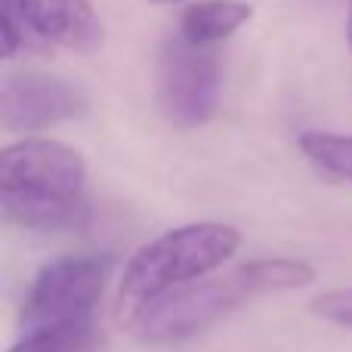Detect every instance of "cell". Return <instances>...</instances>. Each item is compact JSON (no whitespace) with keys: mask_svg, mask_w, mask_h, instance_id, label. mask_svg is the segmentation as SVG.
Instances as JSON below:
<instances>
[{"mask_svg":"<svg viewBox=\"0 0 352 352\" xmlns=\"http://www.w3.org/2000/svg\"><path fill=\"white\" fill-rule=\"evenodd\" d=\"M0 213L31 232L74 229L87 219V158L59 140H19L0 152Z\"/></svg>","mask_w":352,"mask_h":352,"instance_id":"6da1fadb","label":"cell"},{"mask_svg":"<svg viewBox=\"0 0 352 352\" xmlns=\"http://www.w3.org/2000/svg\"><path fill=\"white\" fill-rule=\"evenodd\" d=\"M241 248V232L229 223H186L146 241L124 266L115 297V322L124 331L164 294L204 281Z\"/></svg>","mask_w":352,"mask_h":352,"instance_id":"7a4b0ae2","label":"cell"},{"mask_svg":"<svg viewBox=\"0 0 352 352\" xmlns=\"http://www.w3.org/2000/svg\"><path fill=\"white\" fill-rule=\"evenodd\" d=\"M250 297L254 291L241 275V269L219 275V278L195 281V285L170 291L161 300H155L152 306H146L140 318L130 324V334L142 346H176V343L204 334L210 324H217L219 318H226Z\"/></svg>","mask_w":352,"mask_h":352,"instance_id":"3957f363","label":"cell"},{"mask_svg":"<svg viewBox=\"0 0 352 352\" xmlns=\"http://www.w3.org/2000/svg\"><path fill=\"white\" fill-rule=\"evenodd\" d=\"M219 68L217 47H195L179 31L167 34L158 50V109L170 127H204L219 109Z\"/></svg>","mask_w":352,"mask_h":352,"instance_id":"277c9868","label":"cell"},{"mask_svg":"<svg viewBox=\"0 0 352 352\" xmlns=\"http://www.w3.org/2000/svg\"><path fill=\"white\" fill-rule=\"evenodd\" d=\"M111 275L109 256L90 254H68L59 260H50L34 275L28 294H25L19 324L25 334L56 324L93 318V309L102 300L105 285Z\"/></svg>","mask_w":352,"mask_h":352,"instance_id":"5b68a950","label":"cell"},{"mask_svg":"<svg viewBox=\"0 0 352 352\" xmlns=\"http://www.w3.org/2000/svg\"><path fill=\"white\" fill-rule=\"evenodd\" d=\"M90 99L80 84L47 72H12L0 90L3 130H43L53 124L78 121Z\"/></svg>","mask_w":352,"mask_h":352,"instance_id":"8992f818","label":"cell"},{"mask_svg":"<svg viewBox=\"0 0 352 352\" xmlns=\"http://www.w3.org/2000/svg\"><path fill=\"white\" fill-rule=\"evenodd\" d=\"M37 43L96 53L105 43V28L90 0H12Z\"/></svg>","mask_w":352,"mask_h":352,"instance_id":"52a82bcc","label":"cell"},{"mask_svg":"<svg viewBox=\"0 0 352 352\" xmlns=\"http://www.w3.org/2000/svg\"><path fill=\"white\" fill-rule=\"evenodd\" d=\"M254 19L248 0H195L179 16V34L195 47H217Z\"/></svg>","mask_w":352,"mask_h":352,"instance_id":"ba28073f","label":"cell"},{"mask_svg":"<svg viewBox=\"0 0 352 352\" xmlns=\"http://www.w3.org/2000/svg\"><path fill=\"white\" fill-rule=\"evenodd\" d=\"M6 352H102V331L96 318H80L56 328L31 331Z\"/></svg>","mask_w":352,"mask_h":352,"instance_id":"9c48e42d","label":"cell"},{"mask_svg":"<svg viewBox=\"0 0 352 352\" xmlns=\"http://www.w3.org/2000/svg\"><path fill=\"white\" fill-rule=\"evenodd\" d=\"M238 269L248 278L254 297L275 291H300L316 281V269L303 260H291V256H260V260L241 263Z\"/></svg>","mask_w":352,"mask_h":352,"instance_id":"30bf717a","label":"cell"},{"mask_svg":"<svg viewBox=\"0 0 352 352\" xmlns=\"http://www.w3.org/2000/svg\"><path fill=\"white\" fill-rule=\"evenodd\" d=\"M297 148L316 170L352 182V133H331V130H306L297 136Z\"/></svg>","mask_w":352,"mask_h":352,"instance_id":"8fae6325","label":"cell"},{"mask_svg":"<svg viewBox=\"0 0 352 352\" xmlns=\"http://www.w3.org/2000/svg\"><path fill=\"white\" fill-rule=\"evenodd\" d=\"M309 312L318 322H328L334 328L352 331V287H337V291L318 294L309 303Z\"/></svg>","mask_w":352,"mask_h":352,"instance_id":"7c38bea8","label":"cell"},{"mask_svg":"<svg viewBox=\"0 0 352 352\" xmlns=\"http://www.w3.org/2000/svg\"><path fill=\"white\" fill-rule=\"evenodd\" d=\"M25 41H34L28 31V25L22 22L16 3L12 0H3V59L12 62L19 50H25Z\"/></svg>","mask_w":352,"mask_h":352,"instance_id":"4fadbf2b","label":"cell"},{"mask_svg":"<svg viewBox=\"0 0 352 352\" xmlns=\"http://www.w3.org/2000/svg\"><path fill=\"white\" fill-rule=\"evenodd\" d=\"M349 3V22H346V37H349V47H352V0H346Z\"/></svg>","mask_w":352,"mask_h":352,"instance_id":"5bb4252c","label":"cell"},{"mask_svg":"<svg viewBox=\"0 0 352 352\" xmlns=\"http://www.w3.org/2000/svg\"><path fill=\"white\" fill-rule=\"evenodd\" d=\"M146 3H155V6H173V3H182V0H146Z\"/></svg>","mask_w":352,"mask_h":352,"instance_id":"9a60e30c","label":"cell"}]
</instances>
